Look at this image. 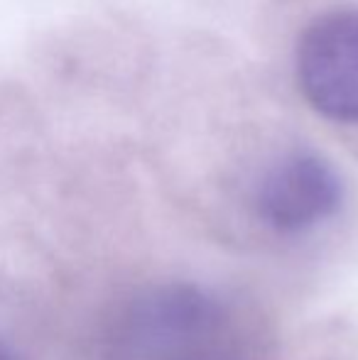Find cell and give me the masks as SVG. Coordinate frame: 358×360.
Returning a JSON list of instances; mask_svg holds the SVG:
<instances>
[{
    "label": "cell",
    "mask_w": 358,
    "mask_h": 360,
    "mask_svg": "<svg viewBox=\"0 0 358 360\" xmlns=\"http://www.w3.org/2000/svg\"><path fill=\"white\" fill-rule=\"evenodd\" d=\"M297 79L314 110L358 123V10L314 20L297 44Z\"/></svg>",
    "instance_id": "cell-1"
},
{
    "label": "cell",
    "mask_w": 358,
    "mask_h": 360,
    "mask_svg": "<svg viewBox=\"0 0 358 360\" xmlns=\"http://www.w3.org/2000/svg\"><path fill=\"white\" fill-rule=\"evenodd\" d=\"M341 179L314 152H292L263 174L255 191V209L270 228L302 233L324 223L341 206Z\"/></svg>",
    "instance_id": "cell-2"
},
{
    "label": "cell",
    "mask_w": 358,
    "mask_h": 360,
    "mask_svg": "<svg viewBox=\"0 0 358 360\" xmlns=\"http://www.w3.org/2000/svg\"><path fill=\"white\" fill-rule=\"evenodd\" d=\"M0 360H13V356H10L8 351H5V346L0 343Z\"/></svg>",
    "instance_id": "cell-3"
}]
</instances>
